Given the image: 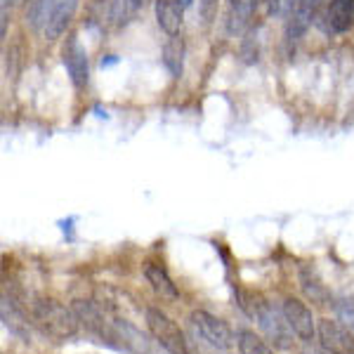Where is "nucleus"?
Listing matches in <instances>:
<instances>
[{"instance_id": "f257e3e1", "label": "nucleus", "mask_w": 354, "mask_h": 354, "mask_svg": "<svg viewBox=\"0 0 354 354\" xmlns=\"http://www.w3.org/2000/svg\"><path fill=\"white\" fill-rule=\"evenodd\" d=\"M31 317H33V324H36L48 338H53L57 342L76 335L78 322H81L76 310H71V307L62 305V302H57V300H50V298L33 302Z\"/></svg>"}, {"instance_id": "f03ea898", "label": "nucleus", "mask_w": 354, "mask_h": 354, "mask_svg": "<svg viewBox=\"0 0 354 354\" xmlns=\"http://www.w3.org/2000/svg\"><path fill=\"white\" fill-rule=\"evenodd\" d=\"M248 314L255 317L258 326L262 328V333L267 335V340H272L279 350H288L293 345V328L290 324L286 322L283 312L274 310L270 302L260 300V302H253V307H248Z\"/></svg>"}, {"instance_id": "7ed1b4c3", "label": "nucleus", "mask_w": 354, "mask_h": 354, "mask_svg": "<svg viewBox=\"0 0 354 354\" xmlns=\"http://www.w3.org/2000/svg\"><path fill=\"white\" fill-rule=\"evenodd\" d=\"M147 328H149L151 338L156 340V345L168 354H189L187 340H185V335H182L180 326H177L168 314H163L161 310H156V307L147 310Z\"/></svg>"}, {"instance_id": "20e7f679", "label": "nucleus", "mask_w": 354, "mask_h": 354, "mask_svg": "<svg viewBox=\"0 0 354 354\" xmlns=\"http://www.w3.org/2000/svg\"><path fill=\"white\" fill-rule=\"evenodd\" d=\"M317 340L326 354H354V333L350 326L333 319H319Z\"/></svg>"}, {"instance_id": "39448f33", "label": "nucleus", "mask_w": 354, "mask_h": 354, "mask_svg": "<svg viewBox=\"0 0 354 354\" xmlns=\"http://www.w3.org/2000/svg\"><path fill=\"white\" fill-rule=\"evenodd\" d=\"M189 322H192L194 330L201 335V340L208 342V345L215 347V350H227V347L232 345V330H230V326H227L222 319L213 317L210 312H205V310L192 312Z\"/></svg>"}, {"instance_id": "423d86ee", "label": "nucleus", "mask_w": 354, "mask_h": 354, "mask_svg": "<svg viewBox=\"0 0 354 354\" xmlns=\"http://www.w3.org/2000/svg\"><path fill=\"white\" fill-rule=\"evenodd\" d=\"M281 312L300 340L310 342L317 335V322H314V314L305 302H300L298 298H286L281 305Z\"/></svg>"}, {"instance_id": "0eeeda50", "label": "nucleus", "mask_w": 354, "mask_h": 354, "mask_svg": "<svg viewBox=\"0 0 354 354\" xmlns=\"http://www.w3.org/2000/svg\"><path fill=\"white\" fill-rule=\"evenodd\" d=\"M62 57H64V66L68 71V78L71 83L76 85L78 90L88 85V76H90V68H88V53L81 45L76 36H68V41L62 50Z\"/></svg>"}, {"instance_id": "6e6552de", "label": "nucleus", "mask_w": 354, "mask_h": 354, "mask_svg": "<svg viewBox=\"0 0 354 354\" xmlns=\"http://www.w3.org/2000/svg\"><path fill=\"white\" fill-rule=\"evenodd\" d=\"M319 5H322V0H295L293 10H290V17H288V26H286L288 41H300V38L305 36L314 15H317Z\"/></svg>"}, {"instance_id": "1a4fd4ad", "label": "nucleus", "mask_w": 354, "mask_h": 354, "mask_svg": "<svg viewBox=\"0 0 354 354\" xmlns=\"http://www.w3.org/2000/svg\"><path fill=\"white\" fill-rule=\"evenodd\" d=\"M185 0H156V21L168 36H177L185 21Z\"/></svg>"}, {"instance_id": "9d476101", "label": "nucleus", "mask_w": 354, "mask_h": 354, "mask_svg": "<svg viewBox=\"0 0 354 354\" xmlns=\"http://www.w3.org/2000/svg\"><path fill=\"white\" fill-rule=\"evenodd\" d=\"M76 8H78V0H57L53 15L48 19V26L43 28L48 41H57L66 31V26L71 24L73 15H76Z\"/></svg>"}, {"instance_id": "9b49d317", "label": "nucleus", "mask_w": 354, "mask_h": 354, "mask_svg": "<svg viewBox=\"0 0 354 354\" xmlns=\"http://www.w3.org/2000/svg\"><path fill=\"white\" fill-rule=\"evenodd\" d=\"M326 21L333 33L350 31L354 26V0H330Z\"/></svg>"}, {"instance_id": "f8f14e48", "label": "nucleus", "mask_w": 354, "mask_h": 354, "mask_svg": "<svg viewBox=\"0 0 354 354\" xmlns=\"http://www.w3.org/2000/svg\"><path fill=\"white\" fill-rule=\"evenodd\" d=\"M145 277L147 281L151 283V288L156 290L161 298H168V300H177L180 298V290L173 283V279L168 277V272L163 270L161 265H156V262H149V265L145 267Z\"/></svg>"}, {"instance_id": "ddd939ff", "label": "nucleus", "mask_w": 354, "mask_h": 354, "mask_svg": "<svg viewBox=\"0 0 354 354\" xmlns=\"http://www.w3.org/2000/svg\"><path fill=\"white\" fill-rule=\"evenodd\" d=\"M255 8H258V0H230V17H227V31L239 33L243 31L245 24L250 21Z\"/></svg>"}, {"instance_id": "4468645a", "label": "nucleus", "mask_w": 354, "mask_h": 354, "mask_svg": "<svg viewBox=\"0 0 354 354\" xmlns=\"http://www.w3.org/2000/svg\"><path fill=\"white\" fill-rule=\"evenodd\" d=\"M163 64L173 73V78L182 76V66H185V43L180 36H170V41L163 48Z\"/></svg>"}, {"instance_id": "2eb2a0df", "label": "nucleus", "mask_w": 354, "mask_h": 354, "mask_svg": "<svg viewBox=\"0 0 354 354\" xmlns=\"http://www.w3.org/2000/svg\"><path fill=\"white\" fill-rule=\"evenodd\" d=\"M57 0H28L26 8V24L31 28H45L48 26V19L55 10Z\"/></svg>"}, {"instance_id": "dca6fc26", "label": "nucleus", "mask_w": 354, "mask_h": 354, "mask_svg": "<svg viewBox=\"0 0 354 354\" xmlns=\"http://www.w3.org/2000/svg\"><path fill=\"white\" fill-rule=\"evenodd\" d=\"M300 286L305 290V295L312 302H319V305H328V290L324 288V283L319 281L317 277L310 270H302L300 274Z\"/></svg>"}, {"instance_id": "f3484780", "label": "nucleus", "mask_w": 354, "mask_h": 354, "mask_svg": "<svg viewBox=\"0 0 354 354\" xmlns=\"http://www.w3.org/2000/svg\"><path fill=\"white\" fill-rule=\"evenodd\" d=\"M236 342H239V352L241 354H274L272 347L267 345L260 335H255L253 330H248V328L239 330Z\"/></svg>"}, {"instance_id": "a211bd4d", "label": "nucleus", "mask_w": 354, "mask_h": 354, "mask_svg": "<svg viewBox=\"0 0 354 354\" xmlns=\"http://www.w3.org/2000/svg\"><path fill=\"white\" fill-rule=\"evenodd\" d=\"M335 314L345 326L354 328V300H338L335 302Z\"/></svg>"}, {"instance_id": "6ab92c4d", "label": "nucleus", "mask_w": 354, "mask_h": 354, "mask_svg": "<svg viewBox=\"0 0 354 354\" xmlns=\"http://www.w3.org/2000/svg\"><path fill=\"white\" fill-rule=\"evenodd\" d=\"M218 3L220 0H198V10H201V19L205 24H210V21L215 19V15H218Z\"/></svg>"}, {"instance_id": "aec40b11", "label": "nucleus", "mask_w": 354, "mask_h": 354, "mask_svg": "<svg viewBox=\"0 0 354 354\" xmlns=\"http://www.w3.org/2000/svg\"><path fill=\"white\" fill-rule=\"evenodd\" d=\"M258 5H265V12L267 15H277L279 12V5H281V0H258Z\"/></svg>"}, {"instance_id": "412c9836", "label": "nucleus", "mask_w": 354, "mask_h": 354, "mask_svg": "<svg viewBox=\"0 0 354 354\" xmlns=\"http://www.w3.org/2000/svg\"><path fill=\"white\" fill-rule=\"evenodd\" d=\"M147 3H149V0H130V10H140V8H145Z\"/></svg>"}, {"instance_id": "4be33fe9", "label": "nucleus", "mask_w": 354, "mask_h": 354, "mask_svg": "<svg viewBox=\"0 0 354 354\" xmlns=\"http://www.w3.org/2000/svg\"><path fill=\"white\" fill-rule=\"evenodd\" d=\"M15 3H21V0H3V8L8 10V5H15Z\"/></svg>"}, {"instance_id": "5701e85b", "label": "nucleus", "mask_w": 354, "mask_h": 354, "mask_svg": "<svg viewBox=\"0 0 354 354\" xmlns=\"http://www.w3.org/2000/svg\"><path fill=\"white\" fill-rule=\"evenodd\" d=\"M185 5H192V0H185Z\"/></svg>"}]
</instances>
